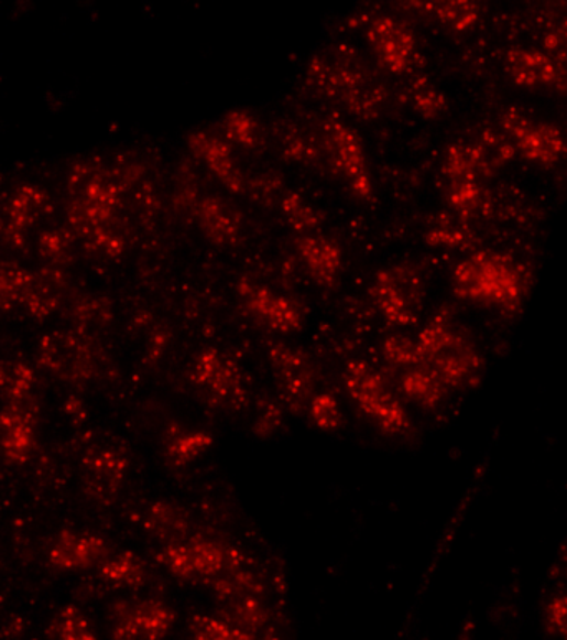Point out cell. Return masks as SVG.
<instances>
[{
	"mask_svg": "<svg viewBox=\"0 0 567 640\" xmlns=\"http://www.w3.org/2000/svg\"><path fill=\"white\" fill-rule=\"evenodd\" d=\"M413 101L416 110L428 118L437 117L445 107L444 95L425 84H416Z\"/></svg>",
	"mask_w": 567,
	"mask_h": 640,
	"instance_id": "cell-31",
	"label": "cell"
},
{
	"mask_svg": "<svg viewBox=\"0 0 567 640\" xmlns=\"http://www.w3.org/2000/svg\"><path fill=\"white\" fill-rule=\"evenodd\" d=\"M400 389L406 399L423 409H434L447 397L448 389L427 367L416 366L405 370Z\"/></svg>",
	"mask_w": 567,
	"mask_h": 640,
	"instance_id": "cell-16",
	"label": "cell"
},
{
	"mask_svg": "<svg viewBox=\"0 0 567 640\" xmlns=\"http://www.w3.org/2000/svg\"><path fill=\"white\" fill-rule=\"evenodd\" d=\"M346 387L353 402L366 415L375 420L383 432L400 435L408 430V413L386 389L382 373L375 372L369 364L362 360L349 364Z\"/></svg>",
	"mask_w": 567,
	"mask_h": 640,
	"instance_id": "cell-3",
	"label": "cell"
},
{
	"mask_svg": "<svg viewBox=\"0 0 567 640\" xmlns=\"http://www.w3.org/2000/svg\"><path fill=\"white\" fill-rule=\"evenodd\" d=\"M483 169V154L478 148L458 144L448 151L445 173L454 183H475Z\"/></svg>",
	"mask_w": 567,
	"mask_h": 640,
	"instance_id": "cell-20",
	"label": "cell"
},
{
	"mask_svg": "<svg viewBox=\"0 0 567 640\" xmlns=\"http://www.w3.org/2000/svg\"><path fill=\"white\" fill-rule=\"evenodd\" d=\"M370 44L380 62L389 70L403 74L415 62V37L402 22L392 18H380L370 25Z\"/></svg>",
	"mask_w": 567,
	"mask_h": 640,
	"instance_id": "cell-5",
	"label": "cell"
},
{
	"mask_svg": "<svg viewBox=\"0 0 567 640\" xmlns=\"http://www.w3.org/2000/svg\"><path fill=\"white\" fill-rule=\"evenodd\" d=\"M310 419L324 432L337 429L342 419L339 402L330 393H320L310 402Z\"/></svg>",
	"mask_w": 567,
	"mask_h": 640,
	"instance_id": "cell-27",
	"label": "cell"
},
{
	"mask_svg": "<svg viewBox=\"0 0 567 640\" xmlns=\"http://www.w3.org/2000/svg\"><path fill=\"white\" fill-rule=\"evenodd\" d=\"M327 148H329L330 162L337 172L352 180L353 189L360 196L370 193L369 176L366 172V158H363L362 144L350 128L342 123H330L327 127Z\"/></svg>",
	"mask_w": 567,
	"mask_h": 640,
	"instance_id": "cell-7",
	"label": "cell"
},
{
	"mask_svg": "<svg viewBox=\"0 0 567 640\" xmlns=\"http://www.w3.org/2000/svg\"><path fill=\"white\" fill-rule=\"evenodd\" d=\"M544 622L549 633L567 640V593L557 594L547 603Z\"/></svg>",
	"mask_w": 567,
	"mask_h": 640,
	"instance_id": "cell-30",
	"label": "cell"
},
{
	"mask_svg": "<svg viewBox=\"0 0 567 640\" xmlns=\"http://www.w3.org/2000/svg\"><path fill=\"white\" fill-rule=\"evenodd\" d=\"M173 620L175 614L168 606L160 600H143L118 617L111 640H162Z\"/></svg>",
	"mask_w": 567,
	"mask_h": 640,
	"instance_id": "cell-6",
	"label": "cell"
},
{
	"mask_svg": "<svg viewBox=\"0 0 567 640\" xmlns=\"http://www.w3.org/2000/svg\"><path fill=\"white\" fill-rule=\"evenodd\" d=\"M35 446L34 420L25 405L9 403L0 412V449L14 465L28 462Z\"/></svg>",
	"mask_w": 567,
	"mask_h": 640,
	"instance_id": "cell-9",
	"label": "cell"
},
{
	"mask_svg": "<svg viewBox=\"0 0 567 640\" xmlns=\"http://www.w3.org/2000/svg\"><path fill=\"white\" fill-rule=\"evenodd\" d=\"M383 356L396 369H412L419 364L418 347L408 337H390L383 344Z\"/></svg>",
	"mask_w": 567,
	"mask_h": 640,
	"instance_id": "cell-25",
	"label": "cell"
},
{
	"mask_svg": "<svg viewBox=\"0 0 567 640\" xmlns=\"http://www.w3.org/2000/svg\"><path fill=\"white\" fill-rule=\"evenodd\" d=\"M55 640H97L87 617L77 607L68 606L58 614Z\"/></svg>",
	"mask_w": 567,
	"mask_h": 640,
	"instance_id": "cell-21",
	"label": "cell"
},
{
	"mask_svg": "<svg viewBox=\"0 0 567 640\" xmlns=\"http://www.w3.org/2000/svg\"><path fill=\"white\" fill-rule=\"evenodd\" d=\"M242 294L249 311L269 329L277 333H291L301 324L299 308L290 299L272 294L258 285H242Z\"/></svg>",
	"mask_w": 567,
	"mask_h": 640,
	"instance_id": "cell-10",
	"label": "cell"
},
{
	"mask_svg": "<svg viewBox=\"0 0 567 640\" xmlns=\"http://www.w3.org/2000/svg\"><path fill=\"white\" fill-rule=\"evenodd\" d=\"M195 380L219 399H235L241 392L235 364L216 350H206L195 366Z\"/></svg>",
	"mask_w": 567,
	"mask_h": 640,
	"instance_id": "cell-13",
	"label": "cell"
},
{
	"mask_svg": "<svg viewBox=\"0 0 567 640\" xmlns=\"http://www.w3.org/2000/svg\"><path fill=\"white\" fill-rule=\"evenodd\" d=\"M107 544L101 538L88 533L64 531L48 551V561L52 566L62 573L88 570L95 564L105 561Z\"/></svg>",
	"mask_w": 567,
	"mask_h": 640,
	"instance_id": "cell-8",
	"label": "cell"
},
{
	"mask_svg": "<svg viewBox=\"0 0 567 640\" xmlns=\"http://www.w3.org/2000/svg\"><path fill=\"white\" fill-rule=\"evenodd\" d=\"M416 347L418 366L432 370L447 387L448 392L475 382L477 373L480 372L481 359L477 350L441 321H435L419 333Z\"/></svg>",
	"mask_w": 567,
	"mask_h": 640,
	"instance_id": "cell-2",
	"label": "cell"
},
{
	"mask_svg": "<svg viewBox=\"0 0 567 640\" xmlns=\"http://www.w3.org/2000/svg\"><path fill=\"white\" fill-rule=\"evenodd\" d=\"M527 289L530 272L511 256L477 252L455 271L458 297L500 311H516Z\"/></svg>",
	"mask_w": 567,
	"mask_h": 640,
	"instance_id": "cell-1",
	"label": "cell"
},
{
	"mask_svg": "<svg viewBox=\"0 0 567 640\" xmlns=\"http://www.w3.org/2000/svg\"><path fill=\"white\" fill-rule=\"evenodd\" d=\"M212 445V436L206 432L185 433L176 436L170 445L168 453L176 465H186L198 458Z\"/></svg>",
	"mask_w": 567,
	"mask_h": 640,
	"instance_id": "cell-24",
	"label": "cell"
},
{
	"mask_svg": "<svg viewBox=\"0 0 567 640\" xmlns=\"http://www.w3.org/2000/svg\"><path fill=\"white\" fill-rule=\"evenodd\" d=\"M282 211L286 215L287 221L297 229V231H306V229L314 228L317 223L316 213L313 211L309 205L297 195L287 196L282 202Z\"/></svg>",
	"mask_w": 567,
	"mask_h": 640,
	"instance_id": "cell-28",
	"label": "cell"
},
{
	"mask_svg": "<svg viewBox=\"0 0 567 640\" xmlns=\"http://www.w3.org/2000/svg\"><path fill=\"white\" fill-rule=\"evenodd\" d=\"M268 619L264 607L255 600L248 599L244 603L238 604L235 609L236 626L241 629H258Z\"/></svg>",
	"mask_w": 567,
	"mask_h": 640,
	"instance_id": "cell-33",
	"label": "cell"
},
{
	"mask_svg": "<svg viewBox=\"0 0 567 640\" xmlns=\"http://www.w3.org/2000/svg\"><path fill=\"white\" fill-rule=\"evenodd\" d=\"M503 127L508 133L513 134L521 153L531 162L550 165L566 151V144L556 128L546 123H534L517 110L508 111Z\"/></svg>",
	"mask_w": 567,
	"mask_h": 640,
	"instance_id": "cell-4",
	"label": "cell"
},
{
	"mask_svg": "<svg viewBox=\"0 0 567 640\" xmlns=\"http://www.w3.org/2000/svg\"><path fill=\"white\" fill-rule=\"evenodd\" d=\"M299 252L310 274L323 284H330L339 274L342 259L332 242L320 238H304L299 241Z\"/></svg>",
	"mask_w": 567,
	"mask_h": 640,
	"instance_id": "cell-17",
	"label": "cell"
},
{
	"mask_svg": "<svg viewBox=\"0 0 567 640\" xmlns=\"http://www.w3.org/2000/svg\"><path fill=\"white\" fill-rule=\"evenodd\" d=\"M101 576L115 586L140 587L145 583L146 567L134 554L121 553L113 557H105Z\"/></svg>",
	"mask_w": 567,
	"mask_h": 640,
	"instance_id": "cell-18",
	"label": "cell"
},
{
	"mask_svg": "<svg viewBox=\"0 0 567 640\" xmlns=\"http://www.w3.org/2000/svg\"><path fill=\"white\" fill-rule=\"evenodd\" d=\"M564 566H566V571H567V553L564 554Z\"/></svg>",
	"mask_w": 567,
	"mask_h": 640,
	"instance_id": "cell-34",
	"label": "cell"
},
{
	"mask_svg": "<svg viewBox=\"0 0 567 640\" xmlns=\"http://www.w3.org/2000/svg\"><path fill=\"white\" fill-rule=\"evenodd\" d=\"M437 12L438 19L457 31L470 28L478 19L477 6L471 2H438L432 6Z\"/></svg>",
	"mask_w": 567,
	"mask_h": 640,
	"instance_id": "cell-26",
	"label": "cell"
},
{
	"mask_svg": "<svg viewBox=\"0 0 567 640\" xmlns=\"http://www.w3.org/2000/svg\"><path fill=\"white\" fill-rule=\"evenodd\" d=\"M373 299L383 317L393 326H408L415 321L408 291L399 272L382 271L377 275Z\"/></svg>",
	"mask_w": 567,
	"mask_h": 640,
	"instance_id": "cell-12",
	"label": "cell"
},
{
	"mask_svg": "<svg viewBox=\"0 0 567 640\" xmlns=\"http://www.w3.org/2000/svg\"><path fill=\"white\" fill-rule=\"evenodd\" d=\"M226 134L229 140L241 147H252L255 143V123L249 115L232 111L226 118Z\"/></svg>",
	"mask_w": 567,
	"mask_h": 640,
	"instance_id": "cell-29",
	"label": "cell"
},
{
	"mask_svg": "<svg viewBox=\"0 0 567 640\" xmlns=\"http://www.w3.org/2000/svg\"><path fill=\"white\" fill-rule=\"evenodd\" d=\"M127 459L123 456L118 455L117 452H100L95 453L91 456L90 463H88V469H90V475L94 476L97 481L105 485H117L123 479L124 473H127Z\"/></svg>",
	"mask_w": 567,
	"mask_h": 640,
	"instance_id": "cell-23",
	"label": "cell"
},
{
	"mask_svg": "<svg viewBox=\"0 0 567 640\" xmlns=\"http://www.w3.org/2000/svg\"><path fill=\"white\" fill-rule=\"evenodd\" d=\"M186 544L189 570L193 577H219L221 574L238 573L244 556L235 547L215 540L196 538Z\"/></svg>",
	"mask_w": 567,
	"mask_h": 640,
	"instance_id": "cell-11",
	"label": "cell"
},
{
	"mask_svg": "<svg viewBox=\"0 0 567 640\" xmlns=\"http://www.w3.org/2000/svg\"><path fill=\"white\" fill-rule=\"evenodd\" d=\"M192 148L228 188L232 192L241 189V178L232 162L231 151L221 140L206 133L193 134Z\"/></svg>",
	"mask_w": 567,
	"mask_h": 640,
	"instance_id": "cell-15",
	"label": "cell"
},
{
	"mask_svg": "<svg viewBox=\"0 0 567 640\" xmlns=\"http://www.w3.org/2000/svg\"><path fill=\"white\" fill-rule=\"evenodd\" d=\"M193 640H254V637L236 623L205 616L195 620Z\"/></svg>",
	"mask_w": 567,
	"mask_h": 640,
	"instance_id": "cell-22",
	"label": "cell"
},
{
	"mask_svg": "<svg viewBox=\"0 0 567 640\" xmlns=\"http://www.w3.org/2000/svg\"><path fill=\"white\" fill-rule=\"evenodd\" d=\"M510 74L521 87H541V85L563 84L566 70L549 55L539 51H514L510 57Z\"/></svg>",
	"mask_w": 567,
	"mask_h": 640,
	"instance_id": "cell-14",
	"label": "cell"
},
{
	"mask_svg": "<svg viewBox=\"0 0 567 640\" xmlns=\"http://www.w3.org/2000/svg\"><path fill=\"white\" fill-rule=\"evenodd\" d=\"M451 205L458 209V211L464 213V215H470V213L477 211L481 205V193L475 183H454V188H451Z\"/></svg>",
	"mask_w": 567,
	"mask_h": 640,
	"instance_id": "cell-32",
	"label": "cell"
},
{
	"mask_svg": "<svg viewBox=\"0 0 567 640\" xmlns=\"http://www.w3.org/2000/svg\"><path fill=\"white\" fill-rule=\"evenodd\" d=\"M195 203L199 223H201L203 228H205L212 241L219 242V245H228V242L235 241L238 228H236L235 221L229 218L228 213L218 203L208 198L199 199V202Z\"/></svg>",
	"mask_w": 567,
	"mask_h": 640,
	"instance_id": "cell-19",
	"label": "cell"
}]
</instances>
